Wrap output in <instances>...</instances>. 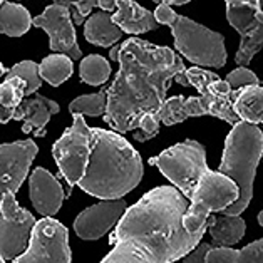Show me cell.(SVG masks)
<instances>
[{"label": "cell", "instance_id": "52a82bcc", "mask_svg": "<svg viewBox=\"0 0 263 263\" xmlns=\"http://www.w3.org/2000/svg\"><path fill=\"white\" fill-rule=\"evenodd\" d=\"M240 188L232 178L221 171H208L190 200V208L184 215V227L190 232H200L206 224L211 213H220L238 200Z\"/></svg>", "mask_w": 263, "mask_h": 263}, {"label": "cell", "instance_id": "277c9868", "mask_svg": "<svg viewBox=\"0 0 263 263\" xmlns=\"http://www.w3.org/2000/svg\"><path fill=\"white\" fill-rule=\"evenodd\" d=\"M263 159V129L256 124L240 121L232 127L224 141V151L218 171L238 184L240 196L220 215H240L253 198L256 166Z\"/></svg>", "mask_w": 263, "mask_h": 263}, {"label": "cell", "instance_id": "cb8c5ba5", "mask_svg": "<svg viewBox=\"0 0 263 263\" xmlns=\"http://www.w3.org/2000/svg\"><path fill=\"white\" fill-rule=\"evenodd\" d=\"M34 25V18L30 17L29 10L21 4L4 2L0 9V32L9 37H21L27 34Z\"/></svg>", "mask_w": 263, "mask_h": 263}, {"label": "cell", "instance_id": "f1b7e54d", "mask_svg": "<svg viewBox=\"0 0 263 263\" xmlns=\"http://www.w3.org/2000/svg\"><path fill=\"white\" fill-rule=\"evenodd\" d=\"M7 78H21L25 81V96L35 94L42 86V76H41V64H35L34 61H22L17 62L7 72Z\"/></svg>", "mask_w": 263, "mask_h": 263}, {"label": "cell", "instance_id": "ac0fdd59", "mask_svg": "<svg viewBox=\"0 0 263 263\" xmlns=\"http://www.w3.org/2000/svg\"><path fill=\"white\" fill-rule=\"evenodd\" d=\"M112 21L123 29V32L133 35L155 30L159 25L153 12L146 10L133 0H118V12L112 15Z\"/></svg>", "mask_w": 263, "mask_h": 263}, {"label": "cell", "instance_id": "7a4b0ae2", "mask_svg": "<svg viewBox=\"0 0 263 263\" xmlns=\"http://www.w3.org/2000/svg\"><path fill=\"white\" fill-rule=\"evenodd\" d=\"M118 62L121 67L107 91V109L102 118L123 134L138 129L144 114L159 111L171 79L186 67L171 49L138 37L121 42Z\"/></svg>", "mask_w": 263, "mask_h": 263}, {"label": "cell", "instance_id": "8992f818", "mask_svg": "<svg viewBox=\"0 0 263 263\" xmlns=\"http://www.w3.org/2000/svg\"><path fill=\"white\" fill-rule=\"evenodd\" d=\"M149 163L159 168V171L170 181L191 200L203 176L210 171L206 164V151L201 143L195 139H186L183 143L171 146Z\"/></svg>", "mask_w": 263, "mask_h": 263}, {"label": "cell", "instance_id": "484cf974", "mask_svg": "<svg viewBox=\"0 0 263 263\" xmlns=\"http://www.w3.org/2000/svg\"><path fill=\"white\" fill-rule=\"evenodd\" d=\"M72 59L67 54H52L47 55L41 62V76L44 81H47L50 86L64 84L70 76H72Z\"/></svg>", "mask_w": 263, "mask_h": 263}, {"label": "cell", "instance_id": "74e56055", "mask_svg": "<svg viewBox=\"0 0 263 263\" xmlns=\"http://www.w3.org/2000/svg\"><path fill=\"white\" fill-rule=\"evenodd\" d=\"M153 2H158V4H170V0H153Z\"/></svg>", "mask_w": 263, "mask_h": 263}, {"label": "cell", "instance_id": "ba28073f", "mask_svg": "<svg viewBox=\"0 0 263 263\" xmlns=\"http://www.w3.org/2000/svg\"><path fill=\"white\" fill-rule=\"evenodd\" d=\"M91 143L92 127L86 124L84 114H74V124L64 131L52 147L59 173L66 178L70 188L79 184L84 178L89 156H91Z\"/></svg>", "mask_w": 263, "mask_h": 263}, {"label": "cell", "instance_id": "7c38bea8", "mask_svg": "<svg viewBox=\"0 0 263 263\" xmlns=\"http://www.w3.org/2000/svg\"><path fill=\"white\" fill-rule=\"evenodd\" d=\"M186 76L204 102V107L208 111V116L220 118L227 121L228 124H238L240 116L235 111L233 101H232V86L227 81H221L215 72L204 70L200 67H190L186 69Z\"/></svg>", "mask_w": 263, "mask_h": 263}, {"label": "cell", "instance_id": "f546056e", "mask_svg": "<svg viewBox=\"0 0 263 263\" xmlns=\"http://www.w3.org/2000/svg\"><path fill=\"white\" fill-rule=\"evenodd\" d=\"M70 5H72L74 24L82 25L94 7H98L101 10L114 12V9L118 7V0H78V2H70Z\"/></svg>", "mask_w": 263, "mask_h": 263}, {"label": "cell", "instance_id": "4dcf8cb0", "mask_svg": "<svg viewBox=\"0 0 263 263\" xmlns=\"http://www.w3.org/2000/svg\"><path fill=\"white\" fill-rule=\"evenodd\" d=\"M159 123H161V119H159L158 112H147V114H144V116L141 118L139 131L134 133L133 138L136 139L138 143H146V141L153 139L159 133Z\"/></svg>", "mask_w": 263, "mask_h": 263}, {"label": "cell", "instance_id": "6da1fadb", "mask_svg": "<svg viewBox=\"0 0 263 263\" xmlns=\"http://www.w3.org/2000/svg\"><path fill=\"white\" fill-rule=\"evenodd\" d=\"M190 208L176 186H158L126 210L109 236L112 252L104 263H171L184 258L201 243L208 230L190 232L184 215Z\"/></svg>", "mask_w": 263, "mask_h": 263}, {"label": "cell", "instance_id": "f35d334b", "mask_svg": "<svg viewBox=\"0 0 263 263\" xmlns=\"http://www.w3.org/2000/svg\"><path fill=\"white\" fill-rule=\"evenodd\" d=\"M260 5H261V7H263V0H260Z\"/></svg>", "mask_w": 263, "mask_h": 263}, {"label": "cell", "instance_id": "7402d4cb", "mask_svg": "<svg viewBox=\"0 0 263 263\" xmlns=\"http://www.w3.org/2000/svg\"><path fill=\"white\" fill-rule=\"evenodd\" d=\"M247 223L238 215L208 216V232L218 247H235L245 235Z\"/></svg>", "mask_w": 263, "mask_h": 263}, {"label": "cell", "instance_id": "4fadbf2b", "mask_svg": "<svg viewBox=\"0 0 263 263\" xmlns=\"http://www.w3.org/2000/svg\"><path fill=\"white\" fill-rule=\"evenodd\" d=\"M227 18L241 35L235 62L238 66H248L253 55L263 47V12H258L252 5H228Z\"/></svg>", "mask_w": 263, "mask_h": 263}, {"label": "cell", "instance_id": "ab89813d", "mask_svg": "<svg viewBox=\"0 0 263 263\" xmlns=\"http://www.w3.org/2000/svg\"><path fill=\"white\" fill-rule=\"evenodd\" d=\"M17 2H21V0H17Z\"/></svg>", "mask_w": 263, "mask_h": 263}, {"label": "cell", "instance_id": "836d02e7", "mask_svg": "<svg viewBox=\"0 0 263 263\" xmlns=\"http://www.w3.org/2000/svg\"><path fill=\"white\" fill-rule=\"evenodd\" d=\"M228 5H252V7L256 9L258 12H263L260 0H227V7Z\"/></svg>", "mask_w": 263, "mask_h": 263}, {"label": "cell", "instance_id": "60d3db41", "mask_svg": "<svg viewBox=\"0 0 263 263\" xmlns=\"http://www.w3.org/2000/svg\"><path fill=\"white\" fill-rule=\"evenodd\" d=\"M261 129H263V126H261Z\"/></svg>", "mask_w": 263, "mask_h": 263}, {"label": "cell", "instance_id": "9a60e30c", "mask_svg": "<svg viewBox=\"0 0 263 263\" xmlns=\"http://www.w3.org/2000/svg\"><path fill=\"white\" fill-rule=\"evenodd\" d=\"M127 204L123 198L101 200L99 203L81 211L74 221V232L82 240H99L126 213Z\"/></svg>", "mask_w": 263, "mask_h": 263}, {"label": "cell", "instance_id": "603a6c76", "mask_svg": "<svg viewBox=\"0 0 263 263\" xmlns=\"http://www.w3.org/2000/svg\"><path fill=\"white\" fill-rule=\"evenodd\" d=\"M206 263H263V238L253 241L241 250H233L232 247H215L211 248Z\"/></svg>", "mask_w": 263, "mask_h": 263}, {"label": "cell", "instance_id": "9c48e42d", "mask_svg": "<svg viewBox=\"0 0 263 263\" xmlns=\"http://www.w3.org/2000/svg\"><path fill=\"white\" fill-rule=\"evenodd\" d=\"M69 232L52 216H44L32 230L29 247L15 263H69Z\"/></svg>", "mask_w": 263, "mask_h": 263}, {"label": "cell", "instance_id": "d590c367", "mask_svg": "<svg viewBox=\"0 0 263 263\" xmlns=\"http://www.w3.org/2000/svg\"><path fill=\"white\" fill-rule=\"evenodd\" d=\"M188 2H191V0H170L168 5H184V4H188Z\"/></svg>", "mask_w": 263, "mask_h": 263}, {"label": "cell", "instance_id": "83f0119b", "mask_svg": "<svg viewBox=\"0 0 263 263\" xmlns=\"http://www.w3.org/2000/svg\"><path fill=\"white\" fill-rule=\"evenodd\" d=\"M107 91L109 87H102L99 92L96 94H87L81 96V98L74 99L69 104V112L72 114H87L91 118H99L104 116L107 109Z\"/></svg>", "mask_w": 263, "mask_h": 263}, {"label": "cell", "instance_id": "1f68e13d", "mask_svg": "<svg viewBox=\"0 0 263 263\" xmlns=\"http://www.w3.org/2000/svg\"><path fill=\"white\" fill-rule=\"evenodd\" d=\"M228 82L230 86H232V89L235 91V89H241L245 86H255V84H260V79L256 78V74L252 72L250 69H247V66H240L238 69L232 70L227 79H224Z\"/></svg>", "mask_w": 263, "mask_h": 263}, {"label": "cell", "instance_id": "5bb4252c", "mask_svg": "<svg viewBox=\"0 0 263 263\" xmlns=\"http://www.w3.org/2000/svg\"><path fill=\"white\" fill-rule=\"evenodd\" d=\"M37 153L39 147L32 139L0 146V190L17 193L29 175Z\"/></svg>", "mask_w": 263, "mask_h": 263}, {"label": "cell", "instance_id": "3957f363", "mask_svg": "<svg viewBox=\"0 0 263 263\" xmlns=\"http://www.w3.org/2000/svg\"><path fill=\"white\" fill-rule=\"evenodd\" d=\"M143 173L138 151L118 131L92 127L91 156L78 184L84 193L99 200L123 198L141 183Z\"/></svg>", "mask_w": 263, "mask_h": 263}, {"label": "cell", "instance_id": "5b68a950", "mask_svg": "<svg viewBox=\"0 0 263 263\" xmlns=\"http://www.w3.org/2000/svg\"><path fill=\"white\" fill-rule=\"evenodd\" d=\"M155 15L159 24L170 25L176 50L193 62V66L223 67L227 64V47L221 34L188 17L178 15L171 5L164 2L158 5Z\"/></svg>", "mask_w": 263, "mask_h": 263}, {"label": "cell", "instance_id": "e0dca14e", "mask_svg": "<svg viewBox=\"0 0 263 263\" xmlns=\"http://www.w3.org/2000/svg\"><path fill=\"white\" fill-rule=\"evenodd\" d=\"M59 111L61 107L55 101L47 99L46 96L34 94V98L24 99L21 102L14 114V119L24 123L22 131L25 134L34 131L35 138H42L46 136V126L50 121V116H54Z\"/></svg>", "mask_w": 263, "mask_h": 263}, {"label": "cell", "instance_id": "4316f807", "mask_svg": "<svg viewBox=\"0 0 263 263\" xmlns=\"http://www.w3.org/2000/svg\"><path fill=\"white\" fill-rule=\"evenodd\" d=\"M81 81L91 86H102L111 76V66L102 55L91 54L81 61L79 67Z\"/></svg>", "mask_w": 263, "mask_h": 263}, {"label": "cell", "instance_id": "8fae6325", "mask_svg": "<svg viewBox=\"0 0 263 263\" xmlns=\"http://www.w3.org/2000/svg\"><path fill=\"white\" fill-rule=\"evenodd\" d=\"M34 25L47 32L49 47L52 52L67 54L72 61L82 57L78 46V35L72 25V5L70 0H54L52 5L46 7L41 15L34 18Z\"/></svg>", "mask_w": 263, "mask_h": 263}, {"label": "cell", "instance_id": "d6a6232c", "mask_svg": "<svg viewBox=\"0 0 263 263\" xmlns=\"http://www.w3.org/2000/svg\"><path fill=\"white\" fill-rule=\"evenodd\" d=\"M215 247H218L215 241L213 243H200V245H198L193 252L184 256L183 261L184 263H201V261H204V258H206L210 250L215 248Z\"/></svg>", "mask_w": 263, "mask_h": 263}, {"label": "cell", "instance_id": "d6986e66", "mask_svg": "<svg viewBox=\"0 0 263 263\" xmlns=\"http://www.w3.org/2000/svg\"><path fill=\"white\" fill-rule=\"evenodd\" d=\"M84 37L94 46L112 47L123 37V29L112 21L111 12L99 9L84 22Z\"/></svg>", "mask_w": 263, "mask_h": 263}, {"label": "cell", "instance_id": "d4e9b609", "mask_svg": "<svg viewBox=\"0 0 263 263\" xmlns=\"http://www.w3.org/2000/svg\"><path fill=\"white\" fill-rule=\"evenodd\" d=\"M25 81L21 78H5L0 86V123L7 124L14 119L17 107L21 106L25 96Z\"/></svg>", "mask_w": 263, "mask_h": 263}, {"label": "cell", "instance_id": "30bf717a", "mask_svg": "<svg viewBox=\"0 0 263 263\" xmlns=\"http://www.w3.org/2000/svg\"><path fill=\"white\" fill-rule=\"evenodd\" d=\"M0 260H15L29 247L35 218L15 201V193L2 191L0 203Z\"/></svg>", "mask_w": 263, "mask_h": 263}, {"label": "cell", "instance_id": "ffe728a7", "mask_svg": "<svg viewBox=\"0 0 263 263\" xmlns=\"http://www.w3.org/2000/svg\"><path fill=\"white\" fill-rule=\"evenodd\" d=\"M158 116L166 126H175L188 118L208 116V111L201 98L184 99L183 96H175V98H170L163 102V106L158 111Z\"/></svg>", "mask_w": 263, "mask_h": 263}, {"label": "cell", "instance_id": "44dd1931", "mask_svg": "<svg viewBox=\"0 0 263 263\" xmlns=\"http://www.w3.org/2000/svg\"><path fill=\"white\" fill-rule=\"evenodd\" d=\"M232 101L241 121L252 124L263 123V87L260 84L235 89L232 91Z\"/></svg>", "mask_w": 263, "mask_h": 263}, {"label": "cell", "instance_id": "2e32d148", "mask_svg": "<svg viewBox=\"0 0 263 263\" xmlns=\"http://www.w3.org/2000/svg\"><path fill=\"white\" fill-rule=\"evenodd\" d=\"M29 195L35 211L42 216H54L61 210L67 191L47 170L35 168L29 176Z\"/></svg>", "mask_w": 263, "mask_h": 263}, {"label": "cell", "instance_id": "8d00e7d4", "mask_svg": "<svg viewBox=\"0 0 263 263\" xmlns=\"http://www.w3.org/2000/svg\"><path fill=\"white\" fill-rule=\"evenodd\" d=\"M258 223L263 227V211H260V213H258Z\"/></svg>", "mask_w": 263, "mask_h": 263}, {"label": "cell", "instance_id": "e575fe53", "mask_svg": "<svg viewBox=\"0 0 263 263\" xmlns=\"http://www.w3.org/2000/svg\"><path fill=\"white\" fill-rule=\"evenodd\" d=\"M119 50H121V44H114V46L111 47V52H109V57H111V61H118Z\"/></svg>", "mask_w": 263, "mask_h": 263}]
</instances>
